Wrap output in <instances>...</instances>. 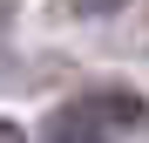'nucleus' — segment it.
<instances>
[{"instance_id": "obj_1", "label": "nucleus", "mask_w": 149, "mask_h": 143, "mask_svg": "<svg viewBox=\"0 0 149 143\" xmlns=\"http://www.w3.org/2000/svg\"><path fill=\"white\" fill-rule=\"evenodd\" d=\"M142 123V95L129 89H88L47 116V143H122Z\"/></svg>"}, {"instance_id": "obj_2", "label": "nucleus", "mask_w": 149, "mask_h": 143, "mask_svg": "<svg viewBox=\"0 0 149 143\" xmlns=\"http://www.w3.org/2000/svg\"><path fill=\"white\" fill-rule=\"evenodd\" d=\"M0 143H27V136H20V130H14V123H0Z\"/></svg>"}]
</instances>
